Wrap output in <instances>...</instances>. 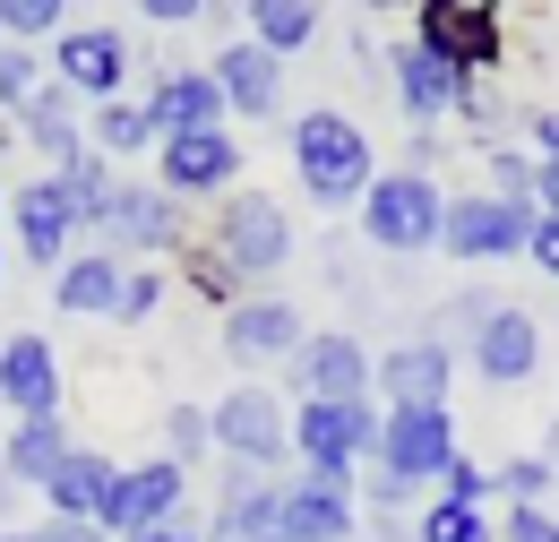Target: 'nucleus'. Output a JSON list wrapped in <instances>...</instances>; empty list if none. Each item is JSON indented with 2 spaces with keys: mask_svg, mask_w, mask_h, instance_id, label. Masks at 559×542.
<instances>
[{
  "mask_svg": "<svg viewBox=\"0 0 559 542\" xmlns=\"http://www.w3.org/2000/svg\"><path fill=\"white\" fill-rule=\"evenodd\" d=\"M284 155H293V190L319 207V215H353L361 190L379 181V146H370V130L353 121L345 104H310V113H293Z\"/></svg>",
  "mask_w": 559,
  "mask_h": 542,
  "instance_id": "f257e3e1",
  "label": "nucleus"
},
{
  "mask_svg": "<svg viewBox=\"0 0 559 542\" xmlns=\"http://www.w3.org/2000/svg\"><path fill=\"white\" fill-rule=\"evenodd\" d=\"M207 250L241 275V293H276V275L293 268V250H301L293 207H284L276 190H259V181L224 190V199L207 207Z\"/></svg>",
  "mask_w": 559,
  "mask_h": 542,
  "instance_id": "f03ea898",
  "label": "nucleus"
},
{
  "mask_svg": "<svg viewBox=\"0 0 559 542\" xmlns=\"http://www.w3.org/2000/svg\"><path fill=\"white\" fill-rule=\"evenodd\" d=\"M361 241L379 259H430L439 250V224H448V181L439 173H414V164H379V181L353 207Z\"/></svg>",
  "mask_w": 559,
  "mask_h": 542,
  "instance_id": "7ed1b4c3",
  "label": "nucleus"
},
{
  "mask_svg": "<svg viewBox=\"0 0 559 542\" xmlns=\"http://www.w3.org/2000/svg\"><path fill=\"white\" fill-rule=\"evenodd\" d=\"M370 448H379V397H361V405L301 397V405H293V457H301V474L336 482V491H361Z\"/></svg>",
  "mask_w": 559,
  "mask_h": 542,
  "instance_id": "20e7f679",
  "label": "nucleus"
},
{
  "mask_svg": "<svg viewBox=\"0 0 559 542\" xmlns=\"http://www.w3.org/2000/svg\"><path fill=\"white\" fill-rule=\"evenodd\" d=\"M86 241L112 250V259H130V268L181 259V250H190V207L164 199L155 181H112V199H104V215L86 224Z\"/></svg>",
  "mask_w": 559,
  "mask_h": 542,
  "instance_id": "39448f33",
  "label": "nucleus"
},
{
  "mask_svg": "<svg viewBox=\"0 0 559 542\" xmlns=\"http://www.w3.org/2000/svg\"><path fill=\"white\" fill-rule=\"evenodd\" d=\"M414 44L456 78L508 69V0H414Z\"/></svg>",
  "mask_w": 559,
  "mask_h": 542,
  "instance_id": "423d86ee",
  "label": "nucleus"
},
{
  "mask_svg": "<svg viewBox=\"0 0 559 542\" xmlns=\"http://www.w3.org/2000/svg\"><path fill=\"white\" fill-rule=\"evenodd\" d=\"M207 431H215V457L224 466H259V474H284L293 457V397L267 388V379H241L207 405Z\"/></svg>",
  "mask_w": 559,
  "mask_h": 542,
  "instance_id": "0eeeda50",
  "label": "nucleus"
},
{
  "mask_svg": "<svg viewBox=\"0 0 559 542\" xmlns=\"http://www.w3.org/2000/svg\"><path fill=\"white\" fill-rule=\"evenodd\" d=\"M534 199H499V190H448V224H439V259L448 268H499V259H525V233H534Z\"/></svg>",
  "mask_w": 559,
  "mask_h": 542,
  "instance_id": "6e6552de",
  "label": "nucleus"
},
{
  "mask_svg": "<svg viewBox=\"0 0 559 542\" xmlns=\"http://www.w3.org/2000/svg\"><path fill=\"white\" fill-rule=\"evenodd\" d=\"M44 69L70 86L78 104H112V95H130V69H139V44L121 35V26H104V17H86V26H61L52 44H44Z\"/></svg>",
  "mask_w": 559,
  "mask_h": 542,
  "instance_id": "1a4fd4ad",
  "label": "nucleus"
},
{
  "mask_svg": "<svg viewBox=\"0 0 559 542\" xmlns=\"http://www.w3.org/2000/svg\"><path fill=\"white\" fill-rule=\"evenodd\" d=\"M155 190L181 207L199 199H224V190H241V138L233 130H181V138H155Z\"/></svg>",
  "mask_w": 559,
  "mask_h": 542,
  "instance_id": "9d476101",
  "label": "nucleus"
},
{
  "mask_svg": "<svg viewBox=\"0 0 559 542\" xmlns=\"http://www.w3.org/2000/svg\"><path fill=\"white\" fill-rule=\"evenodd\" d=\"M9 224H17V259L44 275L70 268V250L86 241V224H78V199L61 190V173H35V181H17L9 190Z\"/></svg>",
  "mask_w": 559,
  "mask_h": 542,
  "instance_id": "9b49d317",
  "label": "nucleus"
},
{
  "mask_svg": "<svg viewBox=\"0 0 559 542\" xmlns=\"http://www.w3.org/2000/svg\"><path fill=\"white\" fill-rule=\"evenodd\" d=\"M370 344L353 337V328H310V337L293 344V362H284V397L301 405V397H336V405H361L370 397Z\"/></svg>",
  "mask_w": 559,
  "mask_h": 542,
  "instance_id": "f8f14e48",
  "label": "nucleus"
},
{
  "mask_svg": "<svg viewBox=\"0 0 559 542\" xmlns=\"http://www.w3.org/2000/svg\"><path fill=\"white\" fill-rule=\"evenodd\" d=\"M456 362H474V379H490V388H525L543 370V319L525 302H490L474 337L456 344Z\"/></svg>",
  "mask_w": 559,
  "mask_h": 542,
  "instance_id": "ddd939ff",
  "label": "nucleus"
},
{
  "mask_svg": "<svg viewBox=\"0 0 559 542\" xmlns=\"http://www.w3.org/2000/svg\"><path fill=\"white\" fill-rule=\"evenodd\" d=\"M190 508V466H173V457H146V466H121L112 474V499H104V534L112 542H139L146 526H173Z\"/></svg>",
  "mask_w": 559,
  "mask_h": 542,
  "instance_id": "4468645a",
  "label": "nucleus"
},
{
  "mask_svg": "<svg viewBox=\"0 0 559 542\" xmlns=\"http://www.w3.org/2000/svg\"><path fill=\"white\" fill-rule=\"evenodd\" d=\"M301 337H310V319H301L284 293H241V302L224 310V362H241L250 379H259V370H284Z\"/></svg>",
  "mask_w": 559,
  "mask_h": 542,
  "instance_id": "2eb2a0df",
  "label": "nucleus"
},
{
  "mask_svg": "<svg viewBox=\"0 0 559 542\" xmlns=\"http://www.w3.org/2000/svg\"><path fill=\"white\" fill-rule=\"evenodd\" d=\"M448 388H456V344L448 337H405L388 344L379 362H370V397L379 405H448Z\"/></svg>",
  "mask_w": 559,
  "mask_h": 542,
  "instance_id": "dca6fc26",
  "label": "nucleus"
},
{
  "mask_svg": "<svg viewBox=\"0 0 559 542\" xmlns=\"http://www.w3.org/2000/svg\"><path fill=\"white\" fill-rule=\"evenodd\" d=\"M146 121L155 138H181V130H233V113H224V86H215L207 61H164L146 78Z\"/></svg>",
  "mask_w": 559,
  "mask_h": 542,
  "instance_id": "f3484780",
  "label": "nucleus"
},
{
  "mask_svg": "<svg viewBox=\"0 0 559 542\" xmlns=\"http://www.w3.org/2000/svg\"><path fill=\"white\" fill-rule=\"evenodd\" d=\"M61 397H70V379H61L52 337L9 328L0 337V405H9V422H44V413H61Z\"/></svg>",
  "mask_w": 559,
  "mask_h": 542,
  "instance_id": "a211bd4d",
  "label": "nucleus"
},
{
  "mask_svg": "<svg viewBox=\"0 0 559 542\" xmlns=\"http://www.w3.org/2000/svg\"><path fill=\"white\" fill-rule=\"evenodd\" d=\"M207 69H215V86H224V113L233 121H276L284 113V61L259 52L250 35H224L207 52Z\"/></svg>",
  "mask_w": 559,
  "mask_h": 542,
  "instance_id": "6ab92c4d",
  "label": "nucleus"
},
{
  "mask_svg": "<svg viewBox=\"0 0 559 542\" xmlns=\"http://www.w3.org/2000/svg\"><path fill=\"white\" fill-rule=\"evenodd\" d=\"M9 130H17V146H35V155H44V173H61L70 155H86V104H78L61 78H44V86L9 113Z\"/></svg>",
  "mask_w": 559,
  "mask_h": 542,
  "instance_id": "aec40b11",
  "label": "nucleus"
},
{
  "mask_svg": "<svg viewBox=\"0 0 559 542\" xmlns=\"http://www.w3.org/2000/svg\"><path fill=\"white\" fill-rule=\"evenodd\" d=\"M456 86H465V78L448 61H430L414 35L388 52V95H396V113H405L414 130H448V121H456Z\"/></svg>",
  "mask_w": 559,
  "mask_h": 542,
  "instance_id": "412c9836",
  "label": "nucleus"
},
{
  "mask_svg": "<svg viewBox=\"0 0 559 542\" xmlns=\"http://www.w3.org/2000/svg\"><path fill=\"white\" fill-rule=\"evenodd\" d=\"M284 542H361V491L284 474Z\"/></svg>",
  "mask_w": 559,
  "mask_h": 542,
  "instance_id": "4be33fe9",
  "label": "nucleus"
},
{
  "mask_svg": "<svg viewBox=\"0 0 559 542\" xmlns=\"http://www.w3.org/2000/svg\"><path fill=\"white\" fill-rule=\"evenodd\" d=\"M121 284H130V259L78 241L70 268L52 275V310H61V319H112V310H121Z\"/></svg>",
  "mask_w": 559,
  "mask_h": 542,
  "instance_id": "5701e85b",
  "label": "nucleus"
},
{
  "mask_svg": "<svg viewBox=\"0 0 559 542\" xmlns=\"http://www.w3.org/2000/svg\"><path fill=\"white\" fill-rule=\"evenodd\" d=\"M319 26H328V0H241V35H250L259 52H276V61L310 52Z\"/></svg>",
  "mask_w": 559,
  "mask_h": 542,
  "instance_id": "b1692460",
  "label": "nucleus"
},
{
  "mask_svg": "<svg viewBox=\"0 0 559 542\" xmlns=\"http://www.w3.org/2000/svg\"><path fill=\"white\" fill-rule=\"evenodd\" d=\"M70 422L61 413H44V422H9V439H0V466H9V482L17 491H44V482L61 474V457H70Z\"/></svg>",
  "mask_w": 559,
  "mask_h": 542,
  "instance_id": "393cba45",
  "label": "nucleus"
},
{
  "mask_svg": "<svg viewBox=\"0 0 559 542\" xmlns=\"http://www.w3.org/2000/svg\"><path fill=\"white\" fill-rule=\"evenodd\" d=\"M112 474H121V466H112L104 448H70V457H61V474L44 482V508L95 526V517H104V499H112Z\"/></svg>",
  "mask_w": 559,
  "mask_h": 542,
  "instance_id": "a878e982",
  "label": "nucleus"
},
{
  "mask_svg": "<svg viewBox=\"0 0 559 542\" xmlns=\"http://www.w3.org/2000/svg\"><path fill=\"white\" fill-rule=\"evenodd\" d=\"M86 146L130 164V155H155V121H146L139 95H112V104H86Z\"/></svg>",
  "mask_w": 559,
  "mask_h": 542,
  "instance_id": "bb28decb",
  "label": "nucleus"
},
{
  "mask_svg": "<svg viewBox=\"0 0 559 542\" xmlns=\"http://www.w3.org/2000/svg\"><path fill=\"white\" fill-rule=\"evenodd\" d=\"M414 542H499V526H490V508H465V499H421L414 508Z\"/></svg>",
  "mask_w": 559,
  "mask_h": 542,
  "instance_id": "cd10ccee",
  "label": "nucleus"
},
{
  "mask_svg": "<svg viewBox=\"0 0 559 542\" xmlns=\"http://www.w3.org/2000/svg\"><path fill=\"white\" fill-rule=\"evenodd\" d=\"M490 474H499V499H508V508H551V491H559V466L543 448H525V457H508V466H490Z\"/></svg>",
  "mask_w": 559,
  "mask_h": 542,
  "instance_id": "c85d7f7f",
  "label": "nucleus"
},
{
  "mask_svg": "<svg viewBox=\"0 0 559 542\" xmlns=\"http://www.w3.org/2000/svg\"><path fill=\"white\" fill-rule=\"evenodd\" d=\"M534 146H516V138H490L483 146V190H499V199H534Z\"/></svg>",
  "mask_w": 559,
  "mask_h": 542,
  "instance_id": "c756f323",
  "label": "nucleus"
},
{
  "mask_svg": "<svg viewBox=\"0 0 559 542\" xmlns=\"http://www.w3.org/2000/svg\"><path fill=\"white\" fill-rule=\"evenodd\" d=\"M164 457H173V466H190V474H199V466L215 457L207 405H164Z\"/></svg>",
  "mask_w": 559,
  "mask_h": 542,
  "instance_id": "7c9ffc66",
  "label": "nucleus"
},
{
  "mask_svg": "<svg viewBox=\"0 0 559 542\" xmlns=\"http://www.w3.org/2000/svg\"><path fill=\"white\" fill-rule=\"evenodd\" d=\"M70 26V0H0V44H52Z\"/></svg>",
  "mask_w": 559,
  "mask_h": 542,
  "instance_id": "2f4dec72",
  "label": "nucleus"
},
{
  "mask_svg": "<svg viewBox=\"0 0 559 542\" xmlns=\"http://www.w3.org/2000/svg\"><path fill=\"white\" fill-rule=\"evenodd\" d=\"M456 121L474 130V146L508 138V95H499V78H465V86H456Z\"/></svg>",
  "mask_w": 559,
  "mask_h": 542,
  "instance_id": "473e14b6",
  "label": "nucleus"
},
{
  "mask_svg": "<svg viewBox=\"0 0 559 542\" xmlns=\"http://www.w3.org/2000/svg\"><path fill=\"white\" fill-rule=\"evenodd\" d=\"M181 284H190V293H207L215 310H233V302H241V275L224 268L207 241H190V250H181Z\"/></svg>",
  "mask_w": 559,
  "mask_h": 542,
  "instance_id": "72a5a7b5",
  "label": "nucleus"
},
{
  "mask_svg": "<svg viewBox=\"0 0 559 542\" xmlns=\"http://www.w3.org/2000/svg\"><path fill=\"white\" fill-rule=\"evenodd\" d=\"M44 78H52V69H44V44H0V113H17Z\"/></svg>",
  "mask_w": 559,
  "mask_h": 542,
  "instance_id": "f704fd0d",
  "label": "nucleus"
},
{
  "mask_svg": "<svg viewBox=\"0 0 559 542\" xmlns=\"http://www.w3.org/2000/svg\"><path fill=\"white\" fill-rule=\"evenodd\" d=\"M164 293H173V275H164V268H130V284H121V310H112V328H146V319L164 310Z\"/></svg>",
  "mask_w": 559,
  "mask_h": 542,
  "instance_id": "c9c22d12",
  "label": "nucleus"
},
{
  "mask_svg": "<svg viewBox=\"0 0 559 542\" xmlns=\"http://www.w3.org/2000/svg\"><path fill=\"white\" fill-rule=\"evenodd\" d=\"M439 499H465V508H490V499H499V474H490V466H474V457L456 448V457L439 466Z\"/></svg>",
  "mask_w": 559,
  "mask_h": 542,
  "instance_id": "e433bc0d",
  "label": "nucleus"
},
{
  "mask_svg": "<svg viewBox=\"0 0 559 542\" xmlns=\"http://www.w3.org/2000/svg\"><path fill=\"white\" fill-rule=\"evenodd\" d=\"M499 542H559V508H508Z\"/></svg>",
  "mask_w": 559,
  "mask_h": 542,
  "instance_id": "4c0bfd02",
  "label": "nucleus"
},
{
  "mask_svg": "<svg viewBox=\"0 0 559 542\" xmlns=\"http://www.w3.org/2000/svg\"><path fill=\"white\" fill-rule=\"evenodd\" d=\"M525 268H543L559 284V215H534V233H525Z\"/></svg>",
  "mask_w": 559,
  "mask_h": 542,
  "instance_id": "58836bf2",
  "label": "nucleus"
},
{
  "mask_svg": "<svg viewBox=\"0 0 559 542\" xmlns=\"http://www.w3.org/2000/svg\"><path fill=\"white\" fill-rule=\"evenodd\" d=\"M130 9H139L146 26H199L207 17V0H130Z\"/></svg>",
  "mask_w": 559,
  "mask_h": 542,
  "instance_id": "ea45409f",
  "label": "nucleus"
},
{
  "mask_svg": "<svg viewBox=\"0 0 559 542\" xmlns=\"http://www.w3.org/2000/svg\"><path fill=\"white\" fill-rule=\"evenodd\" d=\"M525 146H534V164H559V104H543L525 121Z\"/></svg>",
  "mask_w": 559,
  "mask_h": 542,
  "instance_id": "a19ab883",
  "label": "nucleus"
},
{
  "mask_svg": "<svg viewBox=\"0 0 559 542\" xmlns=\"http://www.w3.org/2000/svg\"><path fill=\"white\" fill-rule=\"evenodd\" d=\"M44 542H112V534L86 526V517H44Z\"/></svg>",
  "mask_w": 559,
  "mask_h": 542,
  "instance_id": "79ce46f5",
  "label": "nucleus"
},
{
  "mask_svg": "<svg viewBox=\"0 0 559 542\" xmlns=\"http://www.w3.org/2000/svg\"><path fill=\"white\" fill-rule=\"evenodd\" d=\"M139 542H207V526H190V517H173V526H146Z\"/></svg>",
  "mask_w": 559,
  "mask_h": 542,
  "instance_id": "37998d69",
  "label": "nucleus"
},
{
  "mask_svg": "<svg viewBox=\"0 0 559 542\" xmlns=\"http://www.w3.org/2000/svg\"><path fill=\"white\" fill-rule=\"evenodd\" d=\"M534 207H543V215H559V164H543V173H534Z\"/></svg>",
  "mask_w": 559,
  "mask_h": 542,
  "instance_id": "c03bdc74",
  "label": "nucleus"
},
{
  "mask_svg": "<svg viewBox=\"0 0 559 542\" xmlns=\"http://www.w3.org/2000/svg\"><path fill=\"white\" fill-rule=\"evenodd\" d=\"M353 17H414V0H353Z\"/></svg>",
  "mask_w": 559,
  "mask_h": 542,
  "instance_id": "a18cd8bd",
  "label": "nucleus"
},
{
  "mask_svg": "<svg viewBox=\"0 0 559 542\" xmlns=\"http://www.w3.org/2000/svg\"><path fill=\"white\" fill-rule=\"evenodd\" d=\"M0 542H44V526H0Z\"/></svg>",
  "mask_w": 559,
  "mask_h": 542,
  "instance_id": "49530a36",
  "label": "nucleus"
},
{
  "mask_svg": "<svg viewBox=\"0 0 559 542\" xmlns=\"http://www.w3.org/2000/svg\"><path fill=\"white\" fill-rule=\"evenodd\" d=\"M543 457H551V466H559V422H551V431H543Z\"/></svg>",
  "mask_w": 559,
  "mask_h": 542,
  "instance_id": "de8ad7c7",
  "label": "nucleus"
},
{
  "mask_svg": "<svg viewBox=\"0 0 559 542\" xmlns=\"http://www.w3.org/2000/svg\"><path fill=\"white\" fill-rule=\"evenodd\" d=\"M9 491H17V482H9V466H0V517H9Z\"/></svg>",
  "mask_w": 559,
  "mask_h": 542,
  "instance_id": "09e8293b",
  "label": "nucleus"
},
{
  "mask_svg": "<svg viewBox=\"0 0 559 542\" xmlns=\"http://www.w3.org/2000/svg\"><path fill=\"white\" fill-rule=\"evenodd\" d=\"M9 146H17V130H9V113H0V155H9Z\"/></svg>",
  "mask_w": 559,
  "mask_h": 542,
  "instance_id": "8fccbe9b",
  "label": "nucleus"
},
{
  "mask_svg": "<svg viewBox=\"0 0 559 542\" xmlns=\"http://www.w3.org/2000/svg\"><path fill=\"white\" fill-rule=\"evenodd\" d=\"M0 275H9V250H0Z\"/></svg>",
  "mask_w": 559,
  "mask_h": 542,
  "instance_id": "3c124183",
  "label": "nucleus"
},
{
  "mask_svg": "<svg viewBox=\"0 0 559 542\" xmlns=\"http://www.w3.org/2000/svg\"><path fill=\"white\" fill-rule=\"evenodd\" d=\"M0 215H9V190H0Z\"/></svg>",
  "mask_w": 559,
  "mask_h": 542,
  "instance_id": "603ef678",
  "label": "nucleus"
}]
</instances>
